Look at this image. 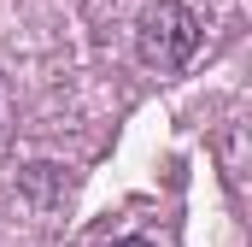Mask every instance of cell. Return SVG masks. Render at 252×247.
I'll list each match as a JSON object with an SVG mask.
<instances>
[{"label": "cell", "mask_w": 252, "mask_h": 247, "mask_svg": "<svg viewBox=\"0 0 252 247\" xmlns=\"http://www.w3.org/2000/svg\"><path fill=\"white\" fill-rule=\"evenodd\" d=\"M199 47V18L176 0H158L147 18H141V65L153 71H182Z\"/></svg>", "instance_id": "1"}, {"label": "cell", "mask_w": 252, "mask_h": 247, "mask_svg": "<svg viewBox=\"0 0 252 247\" xmlns=\"http://www.w3.org/2000/svg\"><path fill=\"white\" fill-rule=\"evenodd\" d=\"M112 247H153V242H141V236H129V242H112Z\"/></svg>", "instance_id": "2"}]
</instances>
